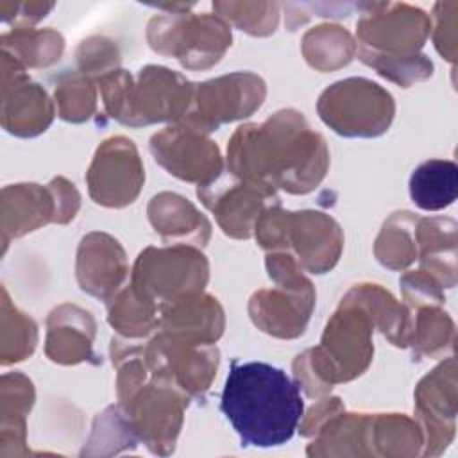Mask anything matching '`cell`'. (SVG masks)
<instances>
[{
  "label": "cell",
  "instance_id": "5b68a950",
  "mask_svg": "<svg viewBox=\"0 0 458 458\" xmlns=\"http://www.w3.org/2000/svg\"><path fill=\"white\" fill-rule=\"evenodd\" d=\"M256 238L265 249L293 247L302 267L313 274H324L335 267L342 250L340 225L318 211H283L270 206L254 227Z\"/></svg>",
  "mask_w": 458,
  "mask_h": 458
},
{
  "label": "cell",
  "instance_id": "8992f818",
  "mask_svg": "<svg viewBox=\"0 0 458 458\" xmlns=\"http://www.w3.org/2000/svg\"><path fill=\"white\" fill-rule=\"evenodd\" d=\"M267 267L270 277H274L283 290L256 292L249 304L250 318L268 335L281 338L299 336L304 333L315 304L311 283L299 274L292 256H268Z\"/></svg>",
  "mask_w": 458,
  "mask_h": 458
},
{
  "label": "cell",
  "instance_id": "7402d4cb",
  "mask_svg": "<svg viewBox=\"0 0 458 458\" xmlns=\"http://www.w3.org/2000/svg\"><path fill=\"white\" fill-rule=\"evenodd\" d=\"M458 195V166L453 159H428L410 177L411 202L424 211L449 208Z\"/></svg>",
  "mask_w": 458,
  "mask_h": 458
},
{
  "label": "cell",
  "instance_id": "4fadbf2b",
  "mask_svg": "<svg viewBox=\"0 0 458 458\" xmlns=\"http://www.w3.org/2000/svg\"><path fill=\"white\" fill-rule=\"evenodd\" d=\"M89 195L97 204L122 208L132 204L145 181L134 143L123 136L106 140L88 170Z\"/></svg>",
  "mask_w": 458,
  "mask_h": 458
},
{
  "label": "cell",
  "instance_id": "277c9868",
  "mask_svg": "<svg viewBox=\"0 0 458 458\" xmlns=\"http://www.w3.org/2000/svg\"><path fill=\"white\" fill-rule=\"evenodd\" d=\"M374 320L363 306L345 297L340 310L327 322L322 344L299 354L295 369L315 374L317 394L331 390L333 383L360 376L374 352L370 331Z\"/></svg>",
  "mask_w": 458,
  "mask_h": 458
},
{
  "label": "cell",
  "instance_id": "52a82bcc",
  "mask_svg": "<svg viewBox=\"0 0 458 458\" xmlns=\"http://www.w3.org/2000/svg\"><path fill=\"white\" fill-rule=\"evenodd\" d=\"M317 107L324 123L342 136H379L388 131L395 113L392 95L363 77L331 84Z\"/></svg>",
  "mask_w": 458,
  "mask_h": 458
},
{
  "label": "cell",
  "instance_id": "f1b7e54d",
  "mask_svg": "<svg viewBox=\"0 0 458 458\" xmlns=\"http://www.w3.org/2000/svg\"><path fill=\"white\" fill-rule=\"evenodd\" d=\"M73 102L61 111V118L68 122H82L91 116L95 109V91L86 77H70L68 82L55 88V98H72Z\"/></svg>",
  "mask_w": 458,
  "mask_h": 458
},
{
  "label": "cell",
  "instance_id": "ffe728a7",
  "mask_svg": "<svg viewBox=\"0 0 458 458\" xmlns=\"http://www.w3.org/2000/svg\"><path fill=\"white\" fill-rule=\"evenodd\" d=\"M415 238L422 270L442 288H453L456 283V222L447 216L419 218Z\"/></svg>",
  "mask_w": 458,
  "mask_h": 458
},
{
  "label": "cell",
  "instance_id": "603a6c76",
  "mask_svg": "<svg viewBox=\"0 0 458 458\" xmlns=\"http://www.w3.org/2000/svg\"><path fill=\"white\" fill-rule=\"evenodd\" d=\"M437 306L438 304L419 306L417 315H410L406 345H411L420 356L437 358L454 345V322L449 313Z\"/></svg>",
  "mask_w": 458,
  "mask_h": 458
},
{
  "label": "cell",
  "instance_id": "6da1fadb",
  "mask_svg": "<svg viewBox=\"0 0 458 458\" xmlns=\"http://www.w3.org/2000/svg\"><path fill=\"white\" fill-rule=\"evenodd\" d=\"M329 152L302 113L284 109L261 125L238 127L227 145L231 174L290 193L311 191L326 175Z\"/></svg>",
  "mask_w": 458,
  "mask_h": 458
},
{
  "label": "cell",
  "instance_id": "3957f363",
  "mask_svg": "<svg viewBox=\"0 0 458 458\" xmlns=\"http://www.w3.org/2000/svg\"><path fill=\"white\" fill-rule=\"evenodd\" d=\"M104 104L113 118L125 125H147L161 120L186 116L193 86L165 66H145L140 70V82H131L123 70L104 79Z\"/></svg>",
  "mask_w": 458,
  "mask_h": 458
},
{
  "label": "cell",
  "instance_id": "e0dca14e",
  "mask_svg": "<svg viewBox=\"0 0 458 458\" xmlns=\"http://www.w3.org/2000/svg\"><path fill=\"white\" fill-rule=\"evenodd\" d=\"M417 417L428 433V444L445 449L454 437L456 419V365L449 356L433 369L415 390Z\"/></svg>",
  "mask_w": 458,
  "mask_h": 458
},
{
  "label": "cell",
  "instance_id": "484cf974",
  "mask_svg": "<svg viewBox=\"0 0 458 458\" xmlns=\"http://www.w3.org/2000/svg\"><path fill=\"white\" fill-rule=\"evenodd\" d=\"M363 63H367L369 66L376 68L379 75L408 88L411 82L417 81H424L428 77H431L433 73V63L422 55H411V57H372V55H365L360 57Z\"/></svg>",
  "mask_w": 458,
  "mask_h": 458
},
{
  "label": "cell",
  "instance_id": "9c48e42d",
  "mask_svg": "<svg viewBox=\"0 0 458 458\" xmlns=\"http://www.w3.org/2000/svg\"><path fill=\"white\" fill-rule=\"evenodd\" d=\"M170 14L150 20L148 41L156 52L177 57L182 66L208 68L231 47V29L220 16Z\"/></svg>",
  "mask_w": 458,
  "mask_h": 458
},
{
  "label": "cell",
  "instance_id": "7a4b0ae2",
  "mask_svg": "<svg viewBox=\"0 0 458 458\" xmlns=\"http://www.w3.org/2000/svg\"><path fill=\"white\" fill-rule=\"evenodd\" d=\"M220 410L242 445L276 447L292 440L304 413L301 386L283 369L265 361H233Z\"/></svg>",
  "mask_w": 458,
  "mask_h": 458
},
{
  "label": "cell",
  "instance_id": "9a60e30c",
  "mask_svg": "<svg viewBox=\"0 0 458 458\" xmlns=\"http://www.w3.org/2000/svg\"><path fill=\"white\" fill-rule=\"evenodd\" d=\"M197 195L215 213L222 231L233 238L252 236L263 211L279 204L274 188L240 177L233 182L216 184L215 181L209 186H199Z\"/></svg>",
  "mask_w": 458,
  "mask_h": 458
},
{
  "label": "cell",
  "instance_id": "30bf717a",
  "mask_svg": "<svg viewBox=\"0 0 458 458\" xmlns=\"http://www.w3.org/2000/svg\"><path fill=\"white\" fill-rule=\"evenodd\" d=\"M358 21L360 57L417 55L431 30V18L408 4H367Z\"/></svg>",
  "mask_w": 458,
  "mask_h": 458
},
{
  "label": "cell",
  "instance_id": "d6986e66",
  "mask_svg": "<svg viewBox=\"0 0 458 458\" xmlns=\"http://www.w3.org/2000/svg\"><path fill=\"white\" fill-rule=\"evenodd\" d=\"M159 326L179 340L211 345L222 335L224 311L215 297L195 293L159 306Z\"/></svg>",
  "mask_w": 458,
  "mask_h": 458
},
{
  "label": "cell",
  "instance_id": "7c38bea8",
  "mask_svg": "<svg viewBox=\"0 0 458 458\" xmlns=\"http://www.w3.org/2000/svg\"><path fill=\"white\" fill-rule=\"evenodd\" d=\"M143 358L157 381L186 395L206 392L218 367L216 347L190 344L165 331L148 344Z\"/></svg>",
  "mask_w": 458,
  "mask_h": 458
},
{
  "label": "cell",
  "instance_id": "8fae6325",
  "mask_svg": "<svg viewBox=\"0 0 458 458\" xmlns=\"http://www.w3.org/2000/svg\"><path fill=\"white\" fill-rule=\"evenodd\" d=\"M265 93L263 79L249 72L197 84L184 125L199 132L216 131L220 123L252 114L263 104Z\"/></svg>",
  "mask_w": 458,
  "mask_h": 458
},
{
  "label": "cell",
  "instance_id": "83f0119b",
  "mask_svg": "<svg viewBox=\"0 0 458 458\" xmlns=\"http://www.w3.org/2000/svg\"><path fill=\"white\" fill-rule=\"evenodd\" d=\"M238 5L247 14L234 9L233 4H213V7L218 9L224 18L231 20L236 27H240L242 30H245L252 36H268L270 32L276 30L277 14H279L276 4L267 13L259 14V16H256V13H259L265 4H238Z\"/></svg>",
  "mask_w": 458,
  "mask_h": 458
},
{
  "label": "cell",
  "instance_id": "4316f807",
  "mask_svg": "<svg viewBox=\"0 0 458 458\" xmlns=\"http://www.w3.org/2000/svg\"><path fill=\"white\" fill-rule=\"evenodd\" d=\"M302 52L306 55V61L313 68L333 70V68L344 66L351 61L352 52H354V43L351 39V34L342 27L335 34L331 45H322L306 32V36L302 39Z\"/></svg>",
  "mask_w": 458,
  "mask_h": 458
},
{
  "label": "cell",
  "instance_id": "d4e9b609",
  "mask_svg": "<svg viewBox=\"0 0 458 458\" xmlns=\"http://www.w3.org/2000/svg\"><path fill=\"white\" fill-rule=\"evenodd\" d=\"M419 216L410 211L394 213L383 225L376 242V256L381 265L399 270L417 259V238L411 229H417Z\"/></svg>",
  "mask_w": 458,
  "mask_h": 458
},
{
  "label": "cell",
  "instance_id": "f546056e",
  "mask_svg": "<svg viewBox=\"0 0 458 458\" xmlns=\"http://www.w3.org/2000/svg\"><path fill=\"white\" fill-rule=\"evenodd\" d=\"M456 2H438L433 7L435 27H431L435 48L438 54L454 64L456 61Z\"/></svg>",
  "mask_w": 458,
  "mask_h": 458
},
{
  "label": "cell",
  "instance_id": "ba28073f",
  "mask_svg": "<svg viewBox=\"0 0 458 458\" xmlns=\"http://www.w3.org/2000/svg\"><path fill=\"white\" fill-rule=\"evenodd\" d=\"M208 270L206 256L195 247H148L136 259L132 286L145 299L163 306L202 292Z\"/></svg>",
  "mask_w": 458,
  "mask_h": 458
},
{
  "label": "cell",
  "instance_id": "2e32d148",
  "mask_svg": "<svg viewBox=\"0 0 458 458\" xmlns=\"http://www.w3.org/2000/svg\"><path fill=\"white\" fill-rule=\"evenodd\" d=\"M174 386L157 381V385H147L143 390L136 388L122 399V404L129 410L132 429L141 435L154 453H163L161 445L174 449L184 406Z\"/></svg>",
  "mask_w": 458,
  "mask_h": 458
},
{
  "label": "cell",
  "instance_id": "cb8c5ba5",
  "mask_svg": "<svg viewBox=\"0 0 458 458\" xmlns=\"http://www.w3.org/2000/svg\"><path fill=\"white\" fill-rule=\"evenodd\" d=\"M107 304L109 324L125 336H145L159 326V306L140 295L132 284L118 290Z\"/></svg>",
  "mask_w": 458,
  "mask_h": 458
},
{
  "label": "cell",
  "instance_id": "44dd1931",
  "mask_svg": "<svg viewBox=\"0 0 458 458\" xmlns=\"http://www.w3.org/2000/svg\"><path fill=\"white\" fill-rule=\"evenodd\" d=\"M148 220L163 240H193L206 245L211 225L193 204L177 193H159L148 204Z\"/></svg>",
  "mask_w": 458,
  "mask_h": 458
},
{
  "label": "cell",
  "instance_id": "ac0fdd59",
  "mask_svg": "<svg viewBox=\"0 0 458 458\" xmlns=\"http://www.w3.org/2000/svg\"><path fill=\"white\" fill-rule=\"evenodd\" d=\"M77 279L81 288L95 297L114 295L127 279V263L120 243L104 233L84 236L79 247Z\"/></svg>",
  "mask_w": 458,
  "mask_h": 458
},
{
  "label": "cell",
  "instance_id": "5bb4252c",
  "mask_svg": "<svg viewBox=\"0 0 458 458\" xmlns=\"http://www.w3.org/2000/svg\"><path fill=\"white\" fill-rule=\"evenodd\" d=\"M150 152L168 174L199 186H209L222 175L218 147L184 123L156 132L150 138Z\"/></svg>",
  "mask_w": 458,
  "mask_h": 458
}]
</instances>
